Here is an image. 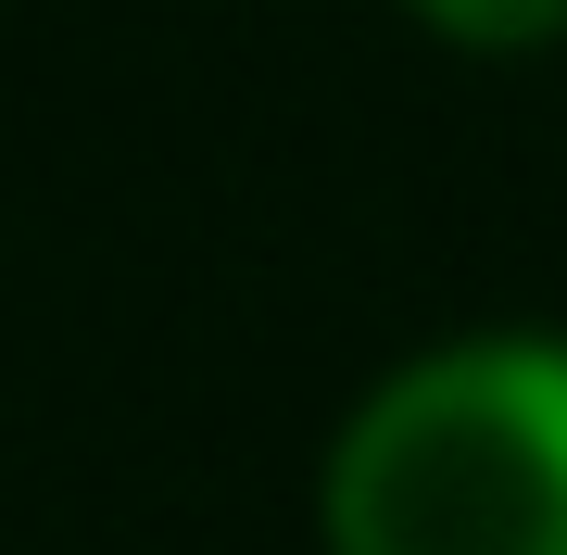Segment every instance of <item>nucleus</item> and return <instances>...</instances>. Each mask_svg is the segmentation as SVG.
<instances>
[{"label": "nucleus", "mask_w": 567, "mask_h": 555, "mask_svg": "<svg viewBox=\"0 0 567 555\" xmlns=\"http://www.w3.org/2000/svg\"><path fill=\"white\" fill-rule=\"evenodd\" d=\"M328 555H567V341L391 367L328 442Z\"/></svg>", "instance_id": "obj_1"}, {"label": "nucleus", "mask_w": 567, "mask_h": 555, "mask_svg": "<svg viewBox=\"0 0 567 555\" xmlns=\"http://www.w3.org/2000/svg\"><path fill=\"white\" fill-rule=\"evenodd\" d=\"M416 25H442L454 51H529L567 25V0H416Z\"/></svg>", "instance_id": "obj_2"}]
</instances>
